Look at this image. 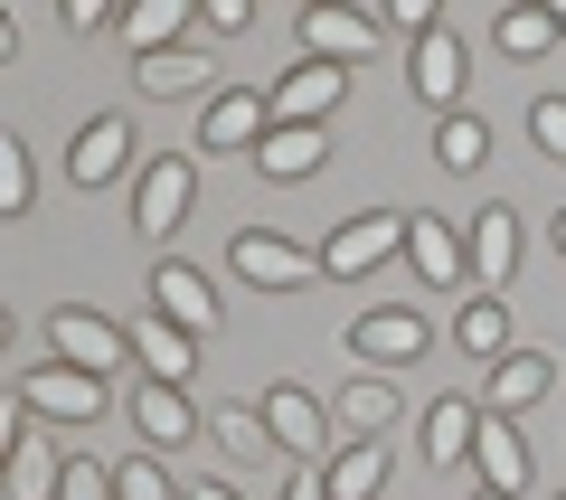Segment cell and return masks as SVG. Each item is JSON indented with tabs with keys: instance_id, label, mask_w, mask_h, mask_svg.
Returning <instances> with one entry per match:
<instances>
[{
	"instance_id": "cell-1",
	"label": "cell",
	"mask_w": 566,
	"mask_h": 500,
	"mask_svg": "<svg viewBox=\"0 0 566 500\" xmlns=\"http://www.w3.org/2000/svg\"><path fill=\"white\" fill-rule=\"evenodd\" d=\"M48 360L85 368V378H123L133 368V331L114 312H95V302H57L48 312Z\"/></svg>"
},
{
	"instance_id": "cell-2",
	"label": "cell",
	"mask_w": 566,
	"mask_h": 500,
	"mask_svg": "<svg viewBox=\"0 0 566 500\" xmlns=\"http://www.w3.org/2000/svg\"><path fill=\"white\" fill-rule=\"evenodd\" d=\"M189 199H199V160H189V152H151L133 170V237L142 246H170L189 227Z\"/></svg>"
},
{
	"instance_id": "cell-3",
	"label": "cell",
	"mask_w": 566,
	"mask_h": 500,
	"mask_svg": "<svg viewBox=\"0 0 566 500\" xmlns=\"http://www.w3.org/2000/svg\"><path fill=\"white\" fill-rule=\"evenodd\" d=\"M255 416L274 425V444H283V462H303V472H331V454H340V444H331V406L312 397V387H293V378H274V387H255Z\"/></svg>"
},
{
	"instance_id": "cell-4",
	"label": "cell",
	"mask_w": 566,
	"mask_h": 500,
	"mask_svg": "<svg viewBox=\"0 0 566 500\" xmlns=\"http://www.w3.org/2000/svg\"><path fill=\"white\" fill-rule=\"evenodd\" d=\"M227 274L245 293H303V283H322V246H293L274 227H237L227 237Z\"/></svg>"
},
{
	"instance_id": "cell-5",
	"label": "cell",
	"mask_w": 566,
	"mask_h": 500,
	"mask_svg": "<svg viewBox=\"0 0 566 500\" xmlns=\"http://www.w3.org/2000/svg\"><path fill=\"white\" fill-rule=\"evenodd\" d=\"M406 218H416V208H359V218H340L322 237V274L331 283H368L387 256H406Z\"/></svg>"
},
{
	"instance_id": "cell-6",
	"label": "cell",
	"mask_w": 566,
	"mask_h": 500,
	"mask_svg": "<svg viewBox=\"0 0 566 500\" xmlns=\"http://www.w3.org/2000/svg\"><path fill=\"white\" fill-rule=\"evenodd\" d=\"M424 350H434V321H424L416 302H368V312L349 321V360H359V368H378V378L416 368Z\"/></svg>"
},
{
	"instance_id": "cell-7",
	"label": "cell",
	"mask_w": 566,
	"mask_h": 500,
	"mask_svg": "<svg viewBox=\"0 0 566 500\" xmlns=\"http://www.w3.org/2000/svg\"><path fill=\"white\" fill-rule=\"evenodd\" d=\"M20 406L39 425H95L104 406H114V378H85V368H66V360H39L20 378Z\"/></svg>"
},
{
	"instance_id": "cell-8",
	"label": "cell",
	"mask_w": 566,
	"mask_h": 500,
	"mask_svg": "<svg viewBox=\"0 0 566 500\" xmlns=\"http://www.w3.org/2000/svg\"><path fill=\"white\" fill-rule=\"evenodd\" d=\"M406 85H416V104H434V123L444 114H463V85H472V48H463V29H434V39H416L406 48Z\"/></svg>"
},
{
	"instance_id": "cell-9",
	"label": "cell",
	"mask_w": 566,
	"mask_h": 500,
	"mask_svg": "<svg viewBox=\"0 0 566 500\" xmlns=\"http://www.w3.org/2000/svg\"><path fill=\"white\" fill-rule=\"evenodd\" d=\"M123 416H133L142 454H180V444H199V435H208V416L189 406V387H170V378H133Z\"/></svg>"
},
{
	"instance_id": "cell-10",
	"label": "cell",
	"mask_w": 566,
	"mask_h": 500,
	"mask_svg": "<svg viewBox=\"0 0 566 500\" xmlns=\"http://www.w3.org/2000/svg\"><path fill=\"white\" fill-rule=\"evenodd\" d=\"M463 246H472V293H510V274H520V256H528L520 208H510V199L472 208V218H463Z\"/></svg>"
},
{
	"instance_id": "cell-11",
	"label": "cell",
	"mask_w": 566,
	"mask_h": 500,
	"mask_svg": "<svg viewBox=\"0 0 566 500\" xmlns=\"http://www.w3.org/2000/svg\"><path fill=\"white\" fill-rule=\"evenodd\" d=\"M264 133H274V104H264L255 85H218V95L199 104V152H218V160H227V152L255 160Z\"/></svg>"
},
{
	"instance_id": "cell-12",
	"label": "cell",
	"mask_w": 566,
	"mask_h": 500,
	"mask_svg": "<svg viewBox=\"0 0 566 500\" xmlns=\"http://www.w3.org/2000/svg\"><path fill=\"white\" fill-rule=\"evenodd\" d=\"M378 10H340V0H312L303 20H293V39H303V58H331V66H359L378 58Z\"/></svg>"
},
{
	"instance_id": "cell-13",
	"label": "cell",
	"mask_w": 566,
	"mask_h": 500,
	"mask_svg": "<svg viewBox=\"0 0 566 500\" xmlns=\"http://www.w3.org/2000/svg\"><path fill=\"white\" fill-rule=\"evenodd\" d=\"M406 264H416L424 293H463V283H472V246H463V227L434 218V208H416V218H406Z\"/></svg>"
},
{
	"instance_id": "cell-14",
	"label": "cell",
	"mask_w": 566,
	"mask_h": 500,
	"mask_svg": "<svg viewBox=\"0 0 566 500\" xmlns=\"http://www.w3.org/2000/svg\"><path fill=\"white\" fill-rule=\"evenodd\" d=\"M340 95H349V66H331V58H293L274 85H264L274 123H331V114H340Z\"/></svg>"
},
{
	"instance_id": "cell-15",
	"label": "cell",
	"mask_w": 566,
	"mask_h": 500,
	"mask_svg": "<svg viewBox=\"0 0 566 500\" xmlns=\"http://www.w3.org/2000/svg\"><path fill=\"white\" fill-rule=\"evenodd\" d=\"M123 170H133V123L123 114H85L76 142H66V180L76 189H114Z\"/></svg>"
},
{
	"instance_id": "cell-16",
	"label": "cell",
	"mask_w": 566,
	"mask_h": 500,
	"mask_svg": "<svg viewBox=\"0 0 566 500\" xmlns=\"http://www.w3.org/2000/svg\"><path fill=\"white\" fill-rule=\"evenodd\" d=\"M151 312H161V321H180V331H199V341H208V331H218V283H208L199 264L161 256V264H151Z\"/></svg>"
},
{
	"instance_id": "cell-17",
	"label": "cell",
	"mask_w": 566,
	"mask_h": 500,
	"mask_svg": "<svg viewBox=\"0 0 566 500\" xmlns=\"http://www.w3.org/2000/svg\"><path fill=\"white\" fill-rule=\"evenodd\" d=\"M255 170H264L274 189L322 180V170H331V123H274V133H264V152H255Z\"/></svg>"
},
{
	"instance_id": "cell-18",
	"label": "cell",
	"mask_w": 566,
	"mask_h": 500,
	"mask_svg": "<svg viewBox=\"0 0 566 500\" xmlns=\"http://www.w3.org/2000/svg\"><path fill=\"white\" fill-rule=\"evenodd\" d=\"M547 387H557V350H510V360H501V368L482 378V406H491V416H510V425H520L528 406L547 397Z\"/></svg>"
},
{
	"instance_id": "cell-19",
	"label": "cell",
	"mask_w": 566,
	"mask_h": 500,
	"mask_svg": "<svg viewBox=\"0 0 566 500\" xmlns=\"http://www.w3.org/2000/svg\"><path fill=\"white\" fill-rule=\"evenodd\" d=\"M331 416H340V435H349V444H387V425L406 416V387H397V378H378V368H359V378L340 387V406H331Z\"/></svg>"
},
{
	"instance_id": "cell-20",
	"label": "cell",
	"mask_w": 566,
	"mask_h": 500,
	"mask_svg": "<svg viewBox=\"0 0 566 500\" xmlns=\"http://www.w3.org/2000/svg\"><path fill=\"white\" fill-rule=\"evenodd\" d=\"M482 416H491L482 397H434V406H424V425H416V435H424V462H434V472L472 462V444H482Z\"/></svg>"
},
{
	"instance_id": "cell-21",
	"label": "cell",
	"mask_w": 566,
	"mask_h": 500,
	"mask_svg": "<svg viewBox=\"0 0 566 500\" xmlns=\"http://www.w3.org/2000/svg\"><path fill=\"white\" fill-rule=\"evenodd\" d=\"M133 360H142V378L189 387V378H199V331H180V321H161V312H142V321H133Z\"/></svg>"
},
{
	"instance_id": "cell-22",
	"label": "cell",
	"mask_w": 566,
	"mask_h": 500,
	"mask_svg": "<svg viewBox=\"0 0 566 500\" xmlns=\"http://www.w3.org/2000/svg\"><path fill=\"white\" fill-rule=\"evenodd\" d=\"M453 350H463V360H482V368H501L510 350H520V321H510V302H501V293H472L463 312H453Z\"/></svg>"
},
{
	"instance_id": "cell-23",
	"label": "cell",
	"mask_w": 566,
	"mask_h": 500,
	"mask_svg": "<svg viewBox=\"0 0 566 500\" xmlns=\"http://www.w3.org/2000/svg\"><path fill=\"white\" fill-rule=\"evenodd\" d=\"M472 472H482V491H510V500H528V435H520L510 416H482Z\"/></svg>"
},
{
	"instance_id": "cell-24",
	"label": "cell",
	"mask_w": 566,
	"mask_h": 500,
	"mask_svg": "<svg viewBox=\"0 0 566 500\" xmlns=\"http://www.w3.org/2000/svg\"><path fill=\"white\" fill-rule=\"evenodd\" d=\"M491 39H501V58H520V66H538V58H557V39H566V20L547 10V0H510L501 20H491Z\"/></svg>"
},
{
	"instance_id": "cell-25",
	"label": "cell",
	"mask_w": 566,
	"mask_h": 500,
	"mask_svg": "<svg viewBox=\"0 0 566 500\" xmlns=\"http://www.w3.org/2000/svg\"><path fill=\"white\" fill-rule=\"evenodd\" d=\"M208 444H218L237 472H255V462H283V444H274V425L255 416V406H218L208 416Z\"/></svg>"
},
{
	"instance_id": "cell-26",
	"label": "cell",
	"mask_w": 566,
	"mask_h": 500,
	"mask_svg": "<svg viewBox=\"0 0 566 500\" xmlns=\"http://www.w3.org/2000/svg\"><path fill=\"white\" fill-rule=\"evenodd\" d=\"M133 85H142L151 104H180V95H199V85H208V58H199V48H161V58H133Z\"/></svg>"
},
{
	"instance_id": "cell-27",
	"label": "cell",
	"mask_w": 566,
	"mask_h": 500,
	"mask_svg": "<svg viewBox=\"0 0 566 500\" xmlns=\"http://www.w3.org/2000/svg\"><path fill=\"white\" fill-rule=\"evenodd\" d=\"M123 48H133V58L189 48V10H180V0H133V10H123Z\"/></svg>"
},
{
	"instance_id": "cell-28",
	"label": "cell",
	"mask_w": 566,
	"mask_h": 500,
	"mask_svg": "<svg viewBox=\"0 0 566 500\" xmlns=\"http://www.w3.org/2000/svg\"><path fill=\"white\" fill-rule=\"evenodd\" d=\"M482 160H491V123L472 114V104H463V114H444V123H434V170H453V180H472Z\"/></svg>"
},
{
	"instance_id": "cell-29",
	"label": "cell",
	"mask_w": 566,
	"mask_h": 500,
	"mask_svg": "<svg viewBox=\"0 0 566 500\" xmlns=\"http://www.w3.org/2000/svg\"><path fill=\"white\" fill-rule=\"evenodd\" d=\"M387 491V444H340L331 454V500H378Z\"/></svg>"
},
{
	"instance_id": "cell-30",
	"label": "cell",
	"mask_w": 566,
	"mask_h": 500,
	"mask_svg": "<svg viewBox=\"0 0 566 500\" xmlns=\"http://www.w3.org/2000/svg\"><path fill=\"white\" fill-rule=\"evenodd\" d=\"M39 208V160L20 133H0V218H29Z\"/></svg>"
},
{
	"instance_id": "cell-31",
	"label": "cell",
	"mask_w": 566,
	"mask_h": 500,
	"mask_svg": "<svg viewBox=\"0 0 566 500\" xmlns=\"http://www.w3.org/2000/svg\"><path fill=\"white\" fill-rule=\"evenodd\" d=\"M114 500H189V491L161 472V454H133V462H114Z\"/></svg>"
},
{
	"instance_id": "cell-32",
	"label": "cell",
	"mask_w": 566,
	"mask_h": 500,
	"mask_svg": "<svg viewBox=\"0 0 566 500\" xmlns=\"http://www.w3.org/2000/svg\"><path fill=\"white\" fill-rule=\"evenodd\" d=\"M528 142H538V160H566V95L528 104Z\"/></svg>"
},
{
	"instance_id": "cell-33",
	"label": "cell",
	"mask_w": 566,
	"mask_h": 500,
	"mask_svg": "<svg viewBox=\"0 0 566 500\" xmlns=\"http://www.w3.org/2000/svg\"><path fill=\"white\" fill-rule=\"evenodd\" d=\"M57 500H114V472H104L95 454H66V481H57Z\"/></svg>"
},
{
	"instance_id": "cell-34",
	"label": "cell",
	"mask_w": 566,
	"mask_h": 500,
	"mask_svg": "<svg viewBox=\"0 0 566 500\" xmlns=\"http://www.w3.org/2000/svg\"><path fill=\"white\" fill-rule=\"evenodd\" d=\"M57 20L76 29V39H95V29H123V10H104V0H57Z\"/></svg>"
},
{
	"instance_id": "cell-35",
	"label": "cell",
	"mask_w": 566,
	"mask_h": 500,
	"mask_svg": "<svg viewBox=\"0 0 566 500\" xmlns=\"http://www.w3.org/2000/svg\"><path fill=\"white\" fill-rule=\"evenodd\" d=\"M199 20H208V29H218V39H237V29H255V10H245V0H208Z\"/></svg>"
},
{
	"instance_id": "cell-36",
	"label": "cell",
	"mask_w": 566,
	"mask_h": 500,
	"mask_svg": "<svg viewBox=\"0 0 566 500\" xmlns=\"http://www.w3.org/2000/svg\"><path fill=\"white\" fill-rule=\"evenodd\" d=\"M283 500H331V472H293V481H283Z\"/></svg>"
},
{
	"instance_id": "cell-37",
	"label": "cell",
	"mask_w": 566,
	"mask_h": 500,
	"mask_svg": "<svg viewBox=\"0 0 566 500\" xmlns=\"http://www.w3.org/2000/svg\"><path fill=\"white\" fill-rule=\"evenodd\" d=\"M189 500H245V491H237V481L218 472V481H189Z\"/></svg>"
},
{
	"instance_id": "cell-38",
	"label": "cell",
	"mask_w": 566,
	"mask_h": 500,
	"mask_svg": "<svg viewBox=\"0 0 566 500\" xmlns=\"http://www.w3.org/2000/svg\"><path fill=\"white\" fill-rule=\"evenodd\" d=\"M547 237H557V256H566V208H557V218H547Z\"/></svg>"
},
{
	"instance_id": "cell-39",
	"label": "cell",
	"mask_w": 566,
	"mask_h": 500,
	"mask_svg": "<svg viewBox=\"0 0 566 500\" xmlns=\"http://www.w3.org/2000/svg\"><path fill=\"white\" fill-rule=\"evenodd\" d=\"M472 500H510V491H472Z\"/></svg>"
},
{
	"instance_id": "cell-40",
	"label": "cell",
	"mask_w": 566,
	"mask_h": 500,
	"mask_svg": "<svg viewBox=\"0 0 566 500\" xmlns=\"http://www.w3.org/2000/svg\"><path fill=\"white\" fill-rule=\"evenodd\" d=\"M557 20H566V0H557Z\"/></svg>"
},
{
	"instance_id": "cell-41",
	"label": "cell",
	"mask_w": 566,
	"mask_h": 500,
	"mask_svg": "<svg viewBox=\"0 0 566 500\" xmlns=\"http://www.w3.org/2000/svg\"><path fill=\"white\" fill-rule=\"evenodd\" d=\"M547 500H566V491H547Z\"/></svg>"
}]
</instances>
